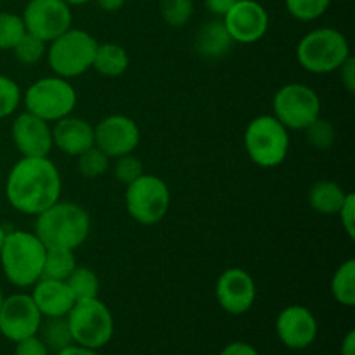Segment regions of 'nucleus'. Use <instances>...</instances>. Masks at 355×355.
I'll list each match as a JSON object with an SVG mask.
<instances>
[{
  "instance_id": "1",
  "label": "nucleus",
  "mask_w": 355,
  "mask_h": 355,
  "mask_svg": "<svg viewBox=\"0 0 355 355\" xmlns=\"http://www.w3.org/2000/svg\"><path fill=\"white\" fill-rule=\"evenodd\" d=\"M61 173L49 156H23L14 163L6 180V196L10 207L31 217L61 200Z\"/></svg>"
},
{
  "instance_id": "2",
  "label": "nucleus",
  "mask_w": 355,
  "mask_h": 355,
  "mask_svg": "<svg viewBox=\"0 0 355 355\" xmlns=\"http://www.w3.org/2000/svg\"><path fill=\"white\" fill-rule=\"evenodd\" d=\"M92 227L89 211L73 201H55L35 217V234L45 248L76 250L87 241Z\"/></svg>"
},
{
  "instance_id": "3",
  "label": "nucleus",
  "mask_w": 355,
  "mask_h": 355,
  "mask_svg": "<svg viewBox=\"0 0 355 355\" xmlns=\"http://www.w3.org/2000/svg\"><path fill=\"white\" fill-rule=\"evenodd\" d=\"M45 246L35 232H7L0 250V266L3 276L17 288H31L42 277Z\"/></svg>"
},
{
  "instance_id": "4",
  "label": "nucleus",
  "mask_w": 355,
  "mask_h": 355,
  "mask_svg": "<svg viewBox=\"0 0 355 355\" xmlns=\"http://www.w3.org/2000/svg\"><path fill=\"white\" fill-rule=\"evenodd\" d=\"M350 55L345 35L335 28H318L300 38L297 45V61L314 75L335 73Z\"/></svg>"
},
{
  "instance_id": "5",
  "label": "nucleus",
  "mask_w": 355,
  "mask_h": 355,
  "mask_svg": "<svg viewBox=\"0 0 355 355\" xmlns=\"http://www.w3.org/2000/svg\"><path fill=\"white\" fill-rule=\"evenodd\" d=\"M245 149L260 168H276L286 159L290 130L274 114L253 118L245 130Z\"/></svg>"
},
{
  "instance_id": "6",
  "label": "nucleus",
  "mask_w": 355,
  "mask_h": 355,
  "mask_svg": "<svg viewBox=\"0 0 355 355\" xmlns=\"http://www.w3.org/2000/svg\"><path fill=\"white\" fill-rule=\"evenodd\" d=\"M99 42L85 30L69 28L58 38L49 42L47 61L52 71L62 78H76L92 68Z\"/></svg>"
},
{
  "instance_id": "7",
  "label": "nucleus",
  "mask_w": 355,
  "mask_h": 355,
  "mask_svg": "<svg viewBox=\"0 0 355 355\" xmlns=\"http://www.w3.org/2000/svg\"><path fill=\"white\" fill-rule=\"evenodd\" d=\"M75 87L62 76H44L31 83L23 94V103L28 113L54 123L61 118L69 116L76 107Z\"/></svg>"
},
{
  "instance_id": "8",
  "label": "nucleus",
  "mask_w": 355,
  "mask_h": 355,
  "mask_svg": "<svg viewBox=\"0 0 355 355\" xmlns=\"http://www.w3.org/2000/svg\"><path fill=\"white\" fill-rule=\"evenodd\" d=\"M66 319L76 345L97 350L107 345L113 338V314L106 304L99 300V297L75 302Z\"/></svg>"
},
{
  "instance_id": "9",
  "label": "nucleus",
  "mask_w": 355,
  "mask_h": 355,
  "mask_svg": "<svg viewBox=\"0 0 355 355\" xmlns=\"http://www.w3.org/2000/svg\"><path fill=\"white\" fill-rule=\"evenodd\" d=\"M170 189L165 180L153 173H144L128 184L125 191V207L134 222L156 225L165 218L170 208Z\"/></svg>"
},
{
  "instance_id": "10",
  "label": "nucleus",
  "mask_w": 355,
  "mask_h": 355,
  "mask_svg": "<svg viewBox=\"0 0 355 355\" xmlns=\"http://www.w3.org/2000/svg\"><path fill=\"white\" fill-rule=\"evenodd\" d=\"M272 114L288 130H305L321 116V99L312 87L286 83L274 94Z\"/></svg>"
},
{
  "instance_id": "11",
  "label": "nucleus",
  "mask_w": 355,
  "mask_h": 355,
  "mask_svg": "<svg viewBox=\"0 0 355 355\" xmlns=\"http://www.w3.org/2000/svg\"><path fill=\"white\" fill-rule=\"evenodd\" d=\"M21 17L28 33L47 44L68 31L73 23L71 7L64 0H30Z\"/></svg>"
},
{
  "instance_id": "12",
  "label": "nucleus",
  "mask_w": 355,
  "mask_h": 355,
  "mask_svg": "<svg viewBox=\"0 0 355 355\" xmlns=\"http://www.w3.org/2000/svg\"><path fill=\"white\" fill-rule=\"evenodd\" d=\"M42 321L44 318L31 295L14 293L3 298L0 307V333L10 342L17 343L38 335Z\"/></svg>"
},
{
  "instance_id": "13",
  "label": "nucleus",
  "mask_w": 355,
  "mask_h": 355,
  "mask_svg": "<svg viewBox=\"0 0 355 355\" xmlns=\"http://www.w3.org/2000/svg\"><path fill=\"white\" fill-rule=\"evenodd\" d=\"M141 142L139 125L127 114H110L94 127V146L110 158L130 155Z\"/></svg>"
},
{
  "instance_id": "14",
  "label": "nucleus",
  "mask_w": 355,
  "mask_h": 355,
  "mask_svg": "<svg viewBox=\"0 0 355 355\" xmlns=\"http://www.w3.org/2000/svg\"><path fill=\"white\" fill-rule=\"evenodd\" d=\"M222 23L234 44L252 45L266 37L269 14L257 0H238L222 17Z\"/></svg>"
},
{
  "instance_id": "15",
  "label": "nucleus",
  "mask_w": 355,
  "mask_h": 355,
  "mask_svg": "<svg viewBox=\"0 0 355 355\" xmlns=\"http://www.w3.org/2000/svg\"><path fill=\"white\" fill-rule=\"evenodd\" d=\"M218 305L231 315L246 314L257 300V284L248 270L231 267L218 276L215 284Z\"/></svg>"
},
{
  "instance_id": "16",
  "label": "nucleus",
  "mask_w": 355,
  "mask_h": 355,
  "mask_svg": "<svg viewBox=\"0 0 355 355\" xmlns=\"http://www.w3.org/2000/svg\"><path fill=\"white\" fill-rule=\"evenodd\" d=\"M10 132L16 149L26 158H44L51 155L54 148L51 123L28 111L17 114Z\"/></svg>"
},
{
  "instance_id": "17",
  "label": "nucleus",
  "mask_w": 355,
  "mask_h": 355,
  "mask_svg": "<svg viewBox=\"0 0 355 355\" xmlns=\"http://www.w3.org/2000/svg\"><path fill=\"white\" fill-rule=\"evenodd\" d=\"M318 319L304 305H290L277 315V338L290 349L302 350L311 347L318 338Z\"/></svg>"
},
{
  "instance_id": "18",
  "label": "nucleus",
  "mask_w": 355,
  "mask_h": 355,
  "mask_svg": "<svg viewBox=\"0 0 355 355\" xmlns=\"http://www.w3.org/2000/svg\"><path fill=\"white\" fill-rule=\"evenodd\" d=\"M54 148L68 156H78L94 146V127L78 116H64L52 125Z\"/></svg>"
},
{
  "instance_id": "19",
  "label": "nucleus",
  "mask_w": 355,
  "mask_h": 355,
  "mask_svg": "<svg viewBox=\"0 0 355 355\" xmlns=\"http://www.w3.org/2000/svg\"><path fill=\"white\" fill-rule=\"evenodd\" d=\"M30 295L42 318H66L76 302L66 281L45 277H40L31 286Z\"/></svg>"
},
{
  "instance_id": "20",
  "label": "nucleus",
  "mask_w": 355,
  "mask_h": 355,
  "mask_svg": "<svg viewBox=\"0 0 355 355\" xmlns=\"http://www.w3.org/2000/svg\"><path fill=\"white\" fill-rule=\"evenodd\" d=\"M231 35L225 30L224 23L218 17H214L198 30L194 38V49L205 59H220L229 54L232 47Z\"/></svg>"
},
{
  "instance_id": "21",
  "label": "nucleus",
  "mask_w": 355,
  "mask_h": 355,
  "mask_svg": "<svg viewBox=\"0 0 355 355\" xmlns=\"http://www.w3.org/2000/svg\"><path fill=\"white\" fill-rule=\"evenodd\" d=\"M347 198V191L333 180H318L309 189L307 200L314 211L321 215H336Z\"/></svg>"
},
{
  "instance_id": "22",
  "label": "nucleus",
  "mask_w": 355,
  "mask_h": 355,
  "mask_svg": "<svg viewBox=\"0 0 355 355\" xmlns=\"http://www.w3.org/2000/svg\"><path fill=\"white\" fill-rule=\"evenodd\" d=\"M128 66H130V58H128L125 47L113 44V42L97 44L92 68L99 75L106 76V78H116L127 71Z\"/></svg>"
},
{
  "instance_id": "23",
  "label": "nucleus",
  "mask_w": 355,
  "mask_h": 355,
  "mask_svg": "<svg viewBox=\"0 0 355 355\" xmlns=\"http://www.w3.org/2000/svg\"><path fill=\"white\" fill-rule=\"evenodd\" d=\"M76 266L78 263H76V257L73 250L47 248L45 250L42 277H45V279L66 281L69 274L76 269Z\"/></svg>"
},
{
  "instance_id": "24",
  "label": "nucleus",
  "mask_w": 355,
  "mask_h": 355,
  "mask_svg": "<svg viewBox=\"0 0 355 355\" xmlns=\"http://www.w3.org/2000/svg\"><path fill=\"white\" fill-rule=\"evenodd\" d=\"M333 298L343 307L355 305V260L349 259L335 270L331 277Z\"/></svg>"
},
{
  "instance_id": "25",
  "label": "nucleus",
  "mask_w": 355,
  "mask_h": 355,
  "mask_svg": "<svg viewBox=\"0 0 355 355\" xmlns=\"http://www.w3.org/2000/svg\"><path fill=\"white\" fill-rule=\"evenodd\" d=\"M47 321H42L40 329V340L47 345L49 350H59L66 349V347L73 345V336L71 329H69L68 319L66 318H45Z\"/></svg>"
},
{
  "instance_id": "26",
  "label": "nucleus",
  "mask_w": 355,
  "mask_h": 355,
  "mask_svg": "<svg viewBox=\"0 0 355 355\" xmlns=\"http://www.w3.org/2000/svg\"><path fill=\"white\" fill-rule=\"evenodd\" d=\"M66 284L71 290L75 300H89V298L99 297V277L92 269L83 266H76V269L69 274Z\"/></svg>"
},
{
  "instance_id": "27",
  "label": "nucleus",
  "mask_w": 355,
  "mask_h": 355,
  "mask_svg": "<svg viewBox=\"0 0 355 355\" xmlns=\"http://www.w3.org/2000/svg\"><path fill=\"white\" fill-rule=\"evenodd\" d=\"M162 19L172 28H182L194 14L193 0H158Z\"/></svg>"
},
{
  "instance_id": "28",
  "label": "nucleus",
  "mask_w": 355,
  "mask_h": 355,
  "mask_svg": "<svg viewBox=\"0 0 355 355\" xmlns=\"http://www.w3.org/2000/svg\"><path fill=\"white\" fill-rule=\"evenodd\" d=\"M47 42H44L42 38L35 37V35L26 31V33L19 38V42L12 47V54L14 58L17 59V62H21V64H37V62L47 54Z\"/></svg>"
},
{
  "instance_id": "29",
  "label": "nucleus",
  "mask_w": 355,
  "mask_h": 355,
  "mask_svg": "<svg viewBox=\"0 0 355 355\" xmlns=\"http://www.w3.org/2000/svg\"><path fill=\"white\" fill-rule=\"evenodd\" d=\"M78 163V172L82 173L85 179H99L110 168V156L104 155L97 146H92L87 151H83L82 155L76 156Z\"/></svg>"
},
{
  "instance_id": "30",
  "label": "nucleus",
  "mask_w": 355,
  "mask_h": 355,
  "mask_svg": "<svg viewBox=\"0 0 355 355\" xmlns=\"http://www.w3.org/2000/svg\"><path fill=\"white\" fill-rule=\"evenodd\" d=\"M24 33L26 28L19 14L0 10V51H12Z\"/></svg>"
},
{
  "instance_id": "31",
  "label": "nucleus",
  "mask_w": 355,
  "mask_h": 355,
  "mask_svg": "<svg viewBox=\"0 0 355 355\" xmlns=\"http://www.w3.org/2000/svg\"><path fill=\"white\" fill-rule=\"evenodd\" d=\"M304 132L309 144L314 149H318V151H328V149L333 148V144L336 141V130L333 127V123L321 116L312 121Z\"/></svg>"
},
{
  "instance_id": "32",
  "label": "nucleus",
  "mask_w": 355,
  "mask_h": 355,
  "mask_svg": "<svg viewBox=\"0 0 355 355\" xmlns=\"http://www.w3.org/2000/svg\"><path fill=\"white\" fill-rule=\"evenodd\" d=\"M286 10L298 21H315L328 12L331 0H284Z\"/></svg>"
},
{
  "instance_id": "33",
  "label": "nucleus",
  "mask_w": 355,
  "mask_h": 355,
  "mask_svg": "<svg viewBox=\"0 0 355 355\" xmlns=\"http://www.w3.org/2000/svg\"><path fill=\"white\" fill-rule=\"evenodd\" d=\"M23 101L19 85L12 78L0 75V120L16 113Z\"/></svg>"
},
{
  "instance_id": "34",
  "label": "nucleus",
  "mask_w": 355,
  "mask_h": 355,
  "mask_svg": "<svg viewBox=\"0 0 355 355\" xmlns=\"http://www.w3.org/2000/svg\"><path fill=\"white\" fill-rule=\"evenodd\" d=\"M114 159H116L113 166L114 179H116L118 182L125 184V186H128V184H132L134 180H137L139 177L146 173L144 165H142V162L134 155V153L120 156V158Z\"/></svg>"
},
{
  "instance_id": "35",
  "label": "nucleus",
  "mask_w": 355,
  "mask_h": 355,
  "mask_svg": "<svg viewBox=\"0 0 355 355\" xmlns=\"http://www.w3.org/2000/svg\"><path fill=\"white\" fill-rule=\"evenodd\" d=\"M342 222L343 231L347 232L350 239L355 238V196L352 193H347L345 201H343L342 208L336 214Z\"/></svg>"
},
{
  "instance_id": "36",
  "label": "nucleus",
  "mask_w": 355,
  "mask_h": 355,
  "mask_svg": "<svg viewBox=\"0 0 355 355\" xmlns=\"http://www.w3.org/2000/svg\"><path fill=\"white\" fill-rule=\"evenodd\" d=\"M51 350L47 349L44 342L40 340V336L35 335L30 338H24L21 342L16 343V352L14 355H49Z\"/></svg>"
},
{
  "instance_id": "37",
  "label": "nucleus",
  "mask_w": 355,
  "mask_h": 355,
  "mask_svg": "<svg viewBox=\"0 0 355 355\" xmlns=\"http://www.w3.org/2000/svg\"><path fill=\"white\" fill-rule=\"evenodd\" d=\"M336 71L340 73V80H342L343 89H345L349 94H354L355 92V59L352 58V54L343 61V64L340 66Z\"/></svg>"
},
{
  "instance_id": "38",
  "label": "nucleus",
  "mask_w": 355,
  "mask_h": 355,
  "mask_svg": "<svg viewBox=\"0 0 355 355\" xmlns=\"http://www.w3.org/2000/svg\"><path fill=\"white\" fill-rule=\"evenodd\" d=\"M236 2H238V0H205V7H207V10L211 16L222 19Z\"/></svg>"
},
{
  "instance_id": "39",
  "label": "nucleus",
  "mask_w": 355,
  "mask_h": 355,
  "mask_svg": "<svg viewBox=\"0 0 355 355\" xmlns=\"http://www.w3.org/2000/svg\"><path fill=\"white\" fill-rule=\"evenodd\" d=\"M220 355H260V354L257 352L255 347H252L250 343L232 342L224 347V350H222Z\"/></svg>"
},
{
  "instance_id": "40",
  "label": "nucleus",
  "mask_w": 355,
  "mask_h": 355,
  "mask_svg": "<svg viewBox=\"0 0 355 355\" xmlns=\"http://www.w3.org/2000/svg\"><path fill=\"white\" fill-rule=\"evenodd\" d=\"M94 2H96L97 7H99L101 10H104V12H116V10H120L121 7L125 6L127 0H94Z\"/></svg>"
},
{
  "instance_id": "41",
  "label": "nucleus",
  "mask_w": 355,
  "mask_h": 355,
  "mask_svg": "<svg viewBox=\"0 0 355 355\" xmlns=\"http://www.w3.org/2000/svg\"><path fill=\"white\" fill-rule=\"evenodd\" d=\"M55 355H99V354L92 349H85V347H80V345H76V343H73V345H69V347H66V349L55 352Z\"/></svg>"
},
{
  "instance_id": "42",
  "label": "nucleus",
  "mask_w": 355,
  "mask_h": 355,
  "mask_svg": "<svg viewBox=\"0 0 355 355\" xmlns=\"http://www.w3.org/2000/svg\"><path fill=\"white\" fill-rule=\"evenodd\" d=\"M342 355H355V331L350 329L342 342Z\"/></svg>"
},
{
  "instance_id": "43",
  "label": "nucleus",
  "mask_w": 355,
  "mask_h": 355,
  "mask_svg": "<svg viewBox=\"0 0 355 355\" xmlns=\"http://www.w3.org/2000/svg\"><path fill=\"white\" fill-rule=\"evenodd\" d=\"M64 2L71 7V6H85V3L92 2V0H64Z\"/></svg>"
},
{
  "instance_id": "44",
  "label": "nucleus",
  "mask_w": 355,
  "mask_h": 355,
  "mask_svg": "<svg viewBox=\"0 0 355 355\" xmlns=\"http://www.w3.org/2000/svg\"><path fill=\"white\" fill-rule=\"evenodd\" d=\"M6 236H7V231L2 227V225H0V250H2L3 241H6Z\"/></svg>"
},
{
  "instance_id": "45",
  "label": "nucleus",
  "mask_w": 355,
  "mask_h": 355,
  "mask_svg": "<svg viewBox=\"0 0 355 355\" xmlns=\"http://www.w3.org/2000/svg\"><path fill=\"white\" fill-rule=\"evenodd\" d=\"M3 298H6V297H3L2 290H0V307H2V302H3Z\"/></svg>"
}]
</instances>
